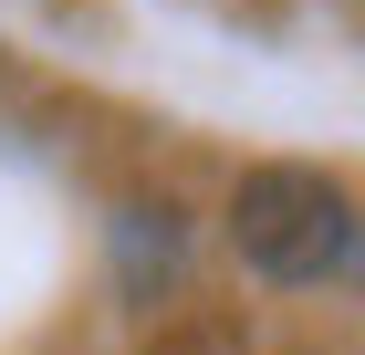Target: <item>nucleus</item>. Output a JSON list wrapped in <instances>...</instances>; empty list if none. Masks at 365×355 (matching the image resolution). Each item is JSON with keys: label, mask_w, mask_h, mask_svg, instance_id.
Segmentation results:
<instances>
[{"label": "nucleus", "mask_w": 365, "mask_h": 355, "mask_svg": "<svg viewBox=\"0 0 365 355\" xmlns=\"http://www.w3.org/2000/svg\"><path fill=\"white\" fill-rule=\"evenodd\" d=\"M230 251L261 282H344L355 272V199L324 167H251L230 189Z\"/></svg>", "instance_id": "obj_1"}, {"label": "nucleus", "mask_w": 365, "mask_h": 355, "mask_svg": "<svg viewBox=\"0 0 365 355\" xmlns=\"http://www.w3.org/2000/svg\"><path fill=\"white\" fill-rule=\"evenodd\" d=\"M168 355H188V345H168Z\"/></svg>", "instance_id": "obj_2"}]
</instances>
